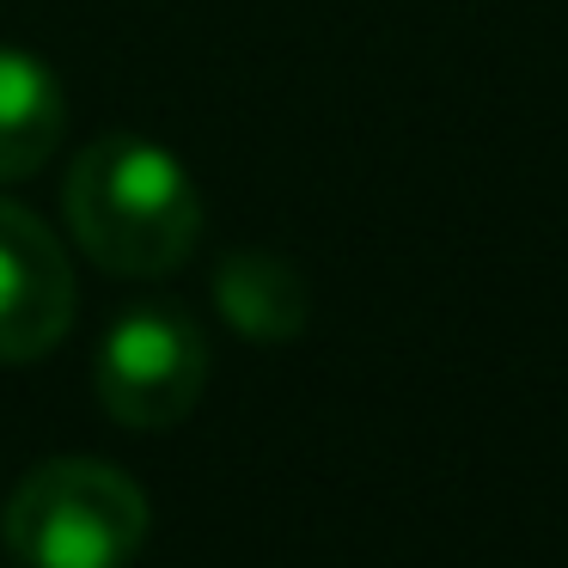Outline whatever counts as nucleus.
I'll return each instance as SVG.
<instances>
[{"mask_svg": "<svg viewBox=\"0 0 568 568\" xmlns=\"http://www.w3.org/2000/svg\"><path fill=\"white\" fill-rule=\"evenodd\" d=\"M68 233L99 270L153 282L190 263L202 239V190L172 148L148 135H99L62 184Z\"/></svg>", "mask_w": 568, "mask_h": 568, "instance_id": "1", "label": "nucleus"}, {"mask_svg": "<svg viewBox=\"0 0 568 568\" xmlns=\"http://www.w3.org/2000/svg\"><path fill=\"white\" fill-rule=\"evenodd\" d=\"M7 550L19 568H129L148 544V495L99 458H50L7 501Z\"/></svg>", "mask_w": 568, "mask_h": 568, "instance_id": "2", "label": "nucleus"}, {"mask_svg": "<svg viewBox=\"0 0 568 568\" xmlns=\"http://www.w3.org/2000/svg\"><path fill=\"white\" fill-rule=\"evenodd\" d=\"M209 385V336L184 306H129L99 348V404L135 434H160L196 409Z\"/></svg>", "mask_w": 568, "mask_h": 568, "instance_id": "3", "label": "nucleus"}, {"mask_svg": "<svg viewBox=\"0 0 568 568\" xmlns=\"http://www.w3.org/2000/svg\"><path fill=\"white\" fill-rule=\"evenodd\" d=\"M74 324L68 251L31 209L0 196V361H38Z\"/></svg>", "mask_w": 568, "mask_h": 568, "instance_id": "4", "label": "nucleus"}, {"mask_svg": "<svg viewBox=\"0 0 568 568\" xmlns=\"http://www.w3.org/2000/svg\"><path fill=\"white\" fill-rule=\"evenodd\" d=\"M214 306L245 343H294L312 324V287L275 251H233L214 270Z\"/></svg>", "mask_w": 568, "mask_h": 568, "instance_id": "5", "label": "nucleus"}, {"mask_svg": "<svg viewBox=\"0 0 568 568\" xmlns=\"http://www.w3.org/2000/svg\"><path fill=\"white\" fill-rule=\"evenodd\" d=\"M68 135V92L31 50H0V184L50 165Z\"/></svg>", "mask_w": 568, "mask_h": 568, "instance_id": "6", "label": "nucleus"}]
</instances>
